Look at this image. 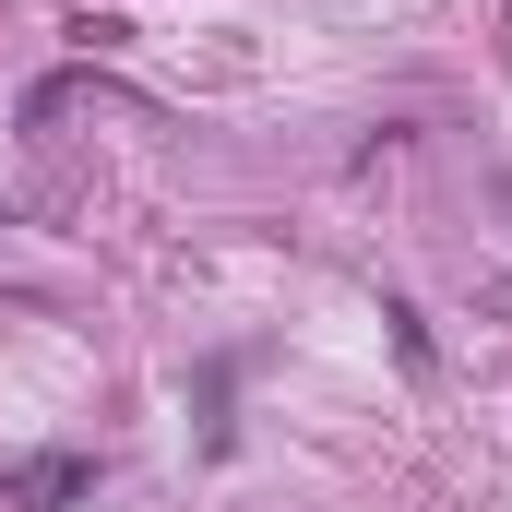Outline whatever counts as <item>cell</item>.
Here are the masks:
<instances>
[{
  "mask_svg": "<svg viewBox=\"0 0 512 512\" xmlns=\"http://www.w3.org/2000/svg\"><path fill=\"white\" fill-rule=\"evenodd\" d=\"M84 489H96V453H24V465L0 477L12 512H60V501H84Z\"/></svg>",
  "mask_w": 512,
  "mask_h": 512,
  "instance_id": "1",
  "label": "cell"
}]
</instances>
